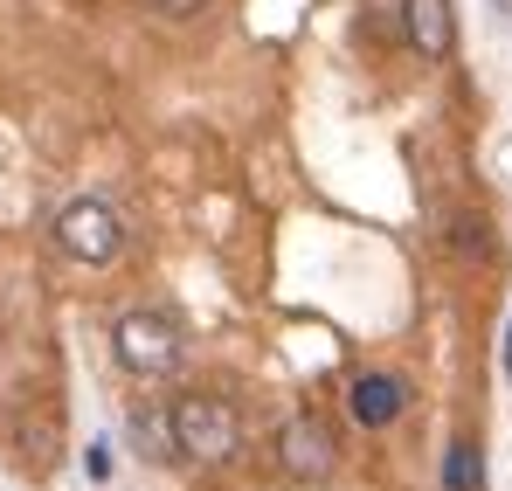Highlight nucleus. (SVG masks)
Returning <instances> with one entry per match:
<instances>
[{
  "label": "nucleus",
  "instance_id": "nucleus-1",
  "mask_svg": "<svg viewBox=\"0 0 512 491\" xmlns=\"http://www.w3.org/2000/svg\"><path fill=\"white\" fill-rule=\"evenodd\" d=\"M173 450L194 457V464H229L243 450V422H236L229 402H215V395H187L173 409Z\"/></svg>",
  "mask_w": 512,
  "mask_h": 491
},
{
  "label": "nucleus",
  "instance_id": "nucleus-2",
  "mask_svg": "<svg viewBox=\"0 0 512 491\" xmlns=\"http://www.w3.org/2000/svg\"><path fill=\"white\" fill-rule=\"evenodd\" d=\"M111 353H118L125 374L160 381V374L180 367V332H173L160 312H118V326H111Z\"/></svg>",
  "mask_w": 512,
  "mask_h": 491
},
{
  "label": "nucleus",
  "instance_id": "nucleus-3",
  "mask_svg": "<svg viewBox=\"0 0 512 491\" xmlns=\"http://www.w3.org/2000/svg\"><path fill=\"white\" fill-rule=\"evenodd\" d=\"M49 236H56L63 256H77V263H118V256H125V222H118L104 201H70Z\"/></svg>",
  "mask_w": 512,
  "mask_h": 491
},
{
  "label": "nucleus",
  "instance_id": "nucleus-4",
  "mask_svg": "<svg viewBox=\"0 0 512 491\" xmlns=\"http://www.w3.org/2000/svg\"><path fill=\"white\" fill-rule=\"evenodd\" d=\"M277 457H284V471H298V478H326L333 457H340V443H333V429H326L319 415H291V422L277 429Z\"/></svg>",
  "mask_w": 512,
  "mask_h": 491
},
{
  "label": "nucleus",
  "instance_id": "nucleus-5",
  "mask_svg": "<svg viewBox=\"0 0 512 491\" xmlns=\"http://www.w3.org/2000/svg\"><path fill=\"white\" fill-rule=\"evenodd\" d=\"M346 409H353L360 429H388L395 415L409 409V388H402L395 374H360V381L346 388Z\"/></svg>",
  "mask_w": 512,
  "mask_h": 491
},
{
  "label": "nucleus",
  "instance_id": "nucleus-6",
  "mask_svg": "<svg viewBox=\"0 0 512 491\" xmlns=\"http://www.w3.org/2000/svg\"><path fill=\"white\" fill-rule=\"evenodd\" d=\"M402 28H409L416 56H429V63H443L450 42H457V14H450V0H402Z\"/></svg>",
  "mask_w": 512,
  "mask_h": 491
},
{
  "label": "nucleus",
  "instance_id": "nucleus-7",
  "mask_svg": "<svg viewBox=\"0 0 512 491\" xmlns=\"http://www.w3.org/2000/svg\"><path fill=\"white\" fill-rule=\"evenodd\" d=\"M443 491H485V450H478L471 436L450 443V457H443Z\"/></svg>",
  "mask_w": 512,
  "mask_h": 491
},
{
  "label": "nucleus",
  "instance_id": "nucleus-8",
  "mask_svg": "<svg viewBox=\"0 0 512 491\" xmlns=\"http://www.w3.org/2000/svg\"><path fill=\"white\" fill-rule=\"evenodd\" d=\"M84 478H90V485L111 478V443H90V450H84Z\"/></svg>",
  "mask_w": 512,
  "mask_h": 491
},
{
  "label": "nucleus",
  "instance_id": "nucleus-9",
  "mask_svg": "<svg viewBox=\"0 0 512 491\" xmlns=\"http://www.w3.org/2000/svg\"><path fill=\"white\" fill-rule=\"evenodd\" d=\"M146 7H153V14H167V21H187V14H201L208 0H146Z\"/></svg>",
  "mask_w": 512,
  "mask_h": 491
},
{
  "label": "nucleus",
  "instance_id": "nucleus-10",
  "mask_svg": "<svg viewBox=\"0 0 512 491\" xmlns=\"http://www.w3.org/2000/svg\"><path fill=\"white\" fill-rule=\"evenodd\" d=\"M506 381H512V312H506Z\"/></svg>",
  "mask_w": 512,
  "mask_h": 491
}]
</instances>
